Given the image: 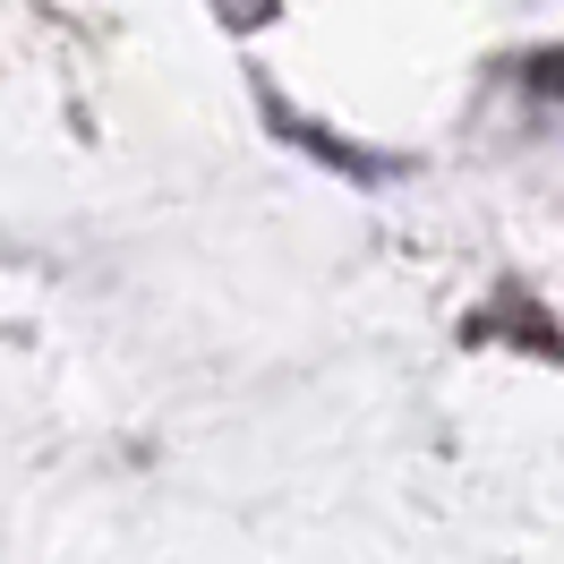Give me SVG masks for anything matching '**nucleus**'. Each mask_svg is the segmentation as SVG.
Segmentation results:
<instances>
[]
</instances>
